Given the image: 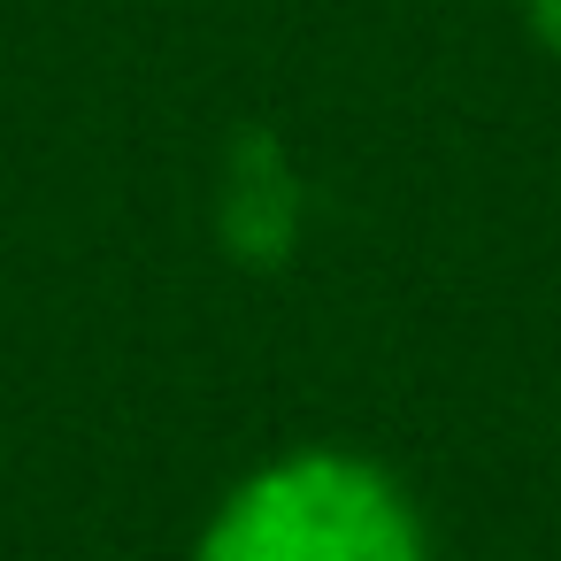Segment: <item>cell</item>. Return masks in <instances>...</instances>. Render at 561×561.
Returning a JSON list of instances; mask_svg holds the SVG:
<instances>
[{
  "label": "cell",
  "mask_w": 561,
  "mask_h": 561,
  "mask_svg": "<svg viewBox=\"0 0 561 561\" xmlns=\"http://www.w3.org/2000/svg\"><path fill=\"white\" fill-rule=\"evenodd\" d=\"M193 561H431V538L377 461L308 446L231 484Z\"/></svg>",
  "instance_id": "6da1fadb"
},
{
  "label": "cell",
  "mask_w": 561,
  "mask_h": 561,
  "mask_svg": "<svg viewBox=\"0 0 561 561\" xmlns=\"http://www.w3.org/2000/svg\"><path fill=\"white\" fill-rule=\"evenodd\" d=\"M300 224H308V185H300L285 139L270 124H239L216 162V247L239 270L270 277L300 254Z\"/></svg>",
  "instance_id": "7a4b0ae2"
},
{
  "label": "cell",
  "mask_w": 561,
  "mask_h": 561,
  "mask_svg": "<svg viewBox=\"0 0 561 561\" xmlns=\"http://www.w3.org/2000/svg\"><path fill=\"white\" fill-rule=\"evenodd\" d=\"M523 9H530V32H538V47L561 62V0H523Z\"/></svg>",
  "instance_id": "3957f363"
}]
</instances>
